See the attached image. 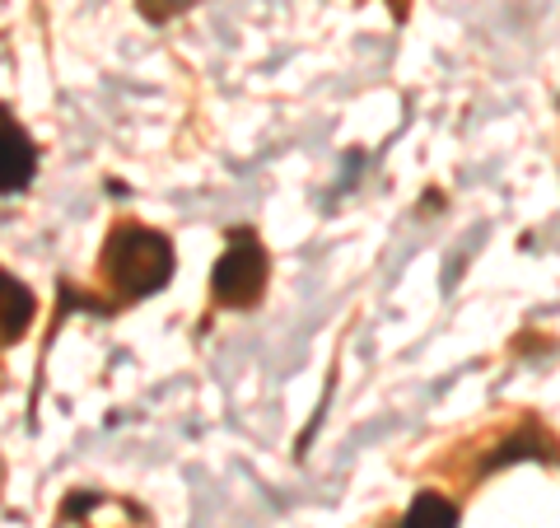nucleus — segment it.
<instances>
[{"instance_id":"6","label":"nucleus","mask_w":560,"mask_h":528,"mask_svg":"<svg viewBox=\"0 0 560 528\" xmlns=\"http://www.w3.org/2000/svg\"><path fill=\"white\" fill-rule=\"evenodd\" d=\"M541 445H547V439H537V431H518V435H510V439H504V445H500V449L486 459V472H490V468H500V463L541 459Z\"/></svg>"},{"instance_id":"5","label":"nucleus","mask_w":560,"mask_h":528,"mask_svg":"<svg viewBox=\"0 0 560 528\" xmlns=\"http://www.w3.org/2000/svg\"><path fill=\"white\" fill-rule=\"evenodd\" d=\"M401 528H458V505L440 491H420L411 509L401 515Z\"/></svg>"},{"instance_id":"3","label":"nucleus","mask_w":560,"mask_h":528,"mask_svg":"<svg viewBox=\"0 0 560 528\" xmlns=\"http://www.w3.org/2000/svg\"><path fill=\"white\" fill-rule=\"evenodd\" d=\"M33 173H38V146L0 103V197H20L33 183Z\"/></svg>"},{"instance_id":"4","label":"nucleus","mask_w":560,"mask_h":528,"mask_svg":"<svg viewBox=\"0 0 560 528\" xmlns=\"http://www.w3.org/2000/svg\"><path fill=\"white\" fill-rule=\"evenodd\" d=\"M33 319H38V299L24 280H14L10 272H0V346H14L28 337Z\"/></svg>"},{"instance_id":"2","label":"nucleus","mask_w":560,"mask_h":528,"mask_svg":"<svg viewBox=\"0 0 560 528\" xmlns=\"http://www.w3.org/2000/svg\"><path fill=\"white\" fill-rule=\"evenodd\" d=\"M224 234H230V243H224L215 272H210V299L220 309H257V299L267 295L271 280V257L248 225H230Z\"/></svg>"},{"instance_id":"1","label":"nucleus","mask_w":560,"mask_h":528,"mask_svg":"<svg viewBox=\"0 0 560 528\" xmlns=\"http://www.w3.org/2000/svg\"><path fill=\"white\" fill-rule=\"evenodd\" d=\"M173 262L178 257H173L168 234L140 220H117L98 253V290L108 299V309H127L160 295L173 280Z\"/></svg>"},{"instance_id":"7","label":"nucleus","mask_w":560,"mask_h":528,"mask_svg":"<svg viewBox=\"0 0 560 528\" xmlns=\"http://www.w3.org/2000/svg\"><path fill=\"white\" fill-rule=\"evenodd\" d=\"M136 5L150 24H168V20H178V14H187L197 0H136Z\"/></svg>"}]
</instances>
